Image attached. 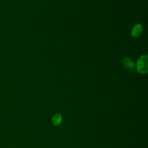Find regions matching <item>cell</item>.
Returning <instances> with one entry per match:
<instances>
[{
  "instance_id": "cell-1",
  "label": "cell",
  "mask_w": 148,
  "mask_h": 148,
  "mask_svg": "<svg viewBox=\"0 0 148 148\" xmlns=\"http://www.w3.org/2000/svg\"><path fill=\"white\" fill-rule=\"evenodd\" d=\"M136 68H137V71L141 74H145L147 72L148 66L147 55H143V56H140V59L137 60Z\"/></svg>"
},
{
  "instance_id": "cell-2",
  "label": "cell",
  "mask_w": 148,
  "mask_h": 148,
  "mask_svg": "<svg viewBox=\"0 0 148 148\" xmlns=\"http://www.w3.org/2000/svg\"><path fill=\"white\" fill-rule=\"evenodd\" d=\"M123 66H124V69L127 71L130 72H133L135 70V65L133 62L132 60L128 57H125L122 59Z\"/></svg>"
},
{
  "instance_id": "cell-3",
  "label": "cell",
  "mask_w": 148,
  "mask_h": 148,
  "mask_svg": "<svg viewBox=\"0 0 148 148\" xmlns=\"http://www.w3.org/2000/svg\"><path fill=\"white\" fill-rule=\"evenodd\" d=\"M143 31V26L141 24H137L133 27L132 30L131 31V35L133 37H137L141 34Z\"/></svg>"
},
{
  "instance_id": "cell-4",
  "label": "cell",
  "mask_w": 148,
  "mask_h": 148,
  "mask_svg": "<svg viewBox=\"0 0 148 148\" xmlns=\"http://www.w3.org/2000/svg\"><path fill=\"white\" fill-rule=\"evenodd\" d=\"M62 117L60 114H55L52 118V123L53 125L59 126L62 123Z\"/></svg>"
}]
</instances>
